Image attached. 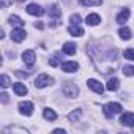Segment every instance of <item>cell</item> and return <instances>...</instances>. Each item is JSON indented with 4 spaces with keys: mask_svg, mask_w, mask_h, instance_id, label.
Returning a JSON list of instances; mask_svg holds the SVG:
<instances>
[{
    "mask_svg": "<svg viewBox=\"0 0 134 134\" xmlns=\"http://www.w3.org/2000/svg\"><path fill=\"white\" fill-rule=\"evenodd\" d=\"M103 110H104V114H106L107 118H112L114 115H117V114L121 112V104L120 103H107L103 107Z\"/></svg>",
    "mask_w": 134,
    "mask_h": 134,
    "instance_id": "6da1fadb",
    "label": "cell"
},
{
    "mask_svg": "<svg viewBox=\"0 0 134 134\" xmlns=\"http://www.w3.org/2000/svg\"><path fill=\"white\" fill-rule=\"evenodd\" d=\"M63 93H65V96H68V98H76L77 93H79V88H77V85L74 82H66L63 85Z\"/></svg>",
    "mask_w": 134,
    "mask_h": 134,
    "instance_id": "7a4b0ae2",
    "label": "cell"
},
{
    "mask_svg": "<svg viewBox=\"0 0 134 134\" xmlns=\"http://www.w3.org/2000/svg\"><path fill=\"white\" fill-rule=\"evenodd\" d=\"M49 84H52V79H51L47 74H40V76L35 79V87H36V88H44V87H47Z\"/></svg>",
    "mask_w": 134,
    "mask_h": 134,
    "instance_id": "3957f363",
    "label": "cell"
},
{
    "mask_svg": "<svg viewBox=\"0 0 134 134\" xmlns=\"http://www.w3.org/2000/svg\"><path fill=\"white\" fill-rule=\"evenodd\" d=\"M25 35H27L25 30L21 29V27H18V29H13V32H11V40L16 41V43H21V41L25 40Z\"/></svg>",
    "mask_w": 134,
    "mask_h": 134,
    "instance_id": "277c9868",
    "label": "cell"
},
{
    "mask_svg": "<svg viewBox=\"0 0 134 134\" xmlns=\"http://www.w3.org/2000/svg\"><path fill=\"white\" fill-rule=\"evenodd\" d=\"M19 112L22 114V115H32L33 114V104L30 103V101H22V103H19Z\"/></svg>",
    "mask_w": 134,
    "mask_h": 134,
    "instance_id": "5b68a950",
    "label": "cell"
},
{
    "mask_svg": "<svg viewBox=\"0 0 134 134\" xmlns=\"http://www.w3.org/2000/svg\"><path fill=\"white\" fill-rule=\"evenodd\" d=\"M87 85H88L93 92H96L98 95H103V92H104V87H103L101 82L96 81V79H88V81H87Z\"/></svg>",
    "mask_w": 134,
    "mask_h": 134,
    "instance_id": "8992f818",
    "label": "cell"
},
{
    "mask_svg": "<svg viewBox=\"0 0 134 134\" xmlns=\"http://www.w3.org/2000/svg\"><path fill=\"white\" fill-rule=\"evenodd\" d=\"M22 60H24L25 65L33 66V65H35V60H36L35 52H33V51H25V52H22Z\"/></svg>",
    "mask_w": 134,
    "mask_h": 134,
    "instance_id": "52a82bcc",
    "label": "cell"
},
{
    "mask_svg": "<svg viewBox=\"0 0 134 134\" xmlns=\"http://www.w3.org/2000/svg\"><path fill=\"white\" fill-rule=\"evenodd\" d=\"M120 123H121L123 126H134V114H132V112L123 114L121 118H120Z\"/></svg>",
    "mask_w": 134,
    "mask_h": 134,
    "instance_id": "ba28073f",
    "label": "cell"
},
{
    "mask_svg": "<svg viewBox=\"0 0 134 134\" xmlns=\"http://www.w3.org/2000/svg\"><path fill=\"white\" fill-rule=\"evenodd\" d=\"M27 13L32 14V16H43V14H44V8H41L40 5L32 3V5L27 7Z\"/></svg>",
    "mask_w": 134,
    "mask_h": 134,
    "instance_id": "9c48e42d",
    "label": "cell"
},
{
    "mask_svg": "<svg viewBox=\"0 0 134 134\" xmlns=\"http://www.w3.org/2000/svg\"><path fill=\"white\" fill-rule=\"evenodd\" d=\"M77 68H79V65H77L76 62H65V63L62 65V70H63L65 73H74Z\"/></svg>",
    "mask_w": 134,
    "mask_h": 134,
    "instance_id": "30bf717a",
    "label": "cell"
},
{
    "mask_svg": "<svg viewBox=\"0 0 134 134\" xmlns=\"http://www.w3.org/2000/svg\"><path fill=\"white\" fill-rule=\"evenodd\" d=\"M60 14H62L60 8H58L57 5H52V7H51V10H49V16H51V21H55V24H58L57 21H58Z\"/></svg>",
    "mask_w": 134,
    "mask_h": 134,
    "instance_id": "8fae6325",
    "label": "cell"
},
{
    "mask_svg": "<svg viewBox=\"0 0 134 134\" xmlns=\"http://www.w3.org/2000/svg\"><path fill=\"white\" fill-rule=\"evenodd\" d=\"M68 32H70L73 36H82V35H84V29L79 27V24H71V25L68 27Z\"/></svg>",
    "mask_w": 134,
    "mask_h": 134,
    "instance_id": "7c38bea8",
    "label": "cell"
},
{
    "mask_svg": "<svg viewBox=\"0 0 134 134\" xmlns=\"http://www.w3.org/2000/svg\"><path fill=\"white\" fill-rule=\"evenodd\" d=\"M13 90H14V93H16L18 96H24V95L27 93V87H25L24 84H21V82H16V84L13 85Z\"/></svg>",
    "mask_w": 134,
    "mask_h": 134,
    "instance_id": "4fadbf2b",
    "label": "cell"
},
{
    "mask_svg": "<svg viewBox=\"0 0 134 134\" xmlns=\"http://www.w3.org/2000/svg\"><path fill=\"white\" fill-rule=\"evenodd\" d=\"M85 22H87L88 25H98V24L101 22V18H99L98 14L92 13V14H88V16L85 18Z\"/></svg>",
    "mask_w": 134,
    "mask_h": 134,
    "instance_id": "5bb4252c",
    "label": "cell"
},
{
    "mask_svg": "<svg viewBox=\"0 0 134 134\" xmlns=\"http://www.w3.org/2000/svg\"><path fill=\"white\" fill-rule=\"evenodd\" d=\"M118 87H120V81H118L117 77L109 79V82H107V85H106V88H107L109 92H115V90H118Z\"/></svg>",
    "mask_w": 134,
    "mask_h": 134,
    "instance_id": "9a60e30c",
    "label": "cell"
},
{
    "mask_svg": "<svg viewBox=\"0 0 134 134\" xmlns=\"http://www.w3.org/2000/svg\"><path fill=\"white\" fill-rule=\"evenodd\" d=\"M129 14H131V11H129V8H125L118 16H117V22L118 24H125L126 21H128V18H129Z\"/></svg>",
    "mask_w": 134,
    "mask_h": 134,
    "instance_id": "2e32d148",
    "label": "cell"
},
{
    "mask_svg": "<svg viewBox=\"0 0 134 134\" xmlns=\"http://www.w3.org/2000/svg\"><path fill=\"white\" fill-rule=\"evenodd\" d=\"M63 52L68 54V55L76 54V44H74V43H65V44H63Z\"/></svg>",
    "mask_w": 134,
    "mask_h": 134,
    "instance_id": "e0dca14e",
    "label": "cell"
},
{
    "mask_svg": "<svg viewBox=\"0 0 134 134\" xmlns=\"http://www.w3.org/2000/svg\"><path fill=\"white\" fill-rule=\"evenodd\" d=\"M118 35H120L121 40H131V30H129L128 27L120 29V30H118Z\"/></svg>",
    "mask_w": 134,
    "mask_h": 134,
    "instance_id": "ac0fdd59",
    "label": "cell"
},
{
    "mask_svg": "<svg viewBox=\"0 0 134 134\" xmlns=\"http://www.w3.org/2000/svg\"><path fill=\"white\" fill-rule=\"evenodd\" d=\"M10 24L11 25H16V27H22L24 25V21L19 16H10Z\"/></svg>",
    "mask_w": 134,
    "mask_h": 134,
    "instance_id": "d6986e66",
    "label": "cell"
},
{
    "mask_svg": "<svg viewBox=\"0 0 134 134\" xmlns=\"http://www.w3.org/2000/svg\"><path fill=\"white\" fill-rule=\"evenodd\" d=\"M43 115H44V118H46V120H55V118H57V114H55L52 109H44Z\"/></svg>",
    "mask_w": 134,
    "mask_h": 134,
    "instance_id": "ffe728a7",
    "label": "cell"
},
{
    "mask_svg": "<svg viewBox=\"0 0 134 134\" xmlns=\"http://www.w3.org/2000/svg\"><path fill=\"white\" fill-rule=\"evenodd\" d=\"M79 2L85 7H95V5H101V0H79Z\"/></svg>",
    "mask_w": 134,
    "mask_h": 134,
    "instance_id": "44dd1931",
    "label": "cell"
},
{
    "mask_svg": "<svg viewBox=\"0 0 134 134\" xmlns=\"http://www.w3.org/2000/svg\"><path fill=\"white\" fill-rule=\"evenodd\" d=\"M79 117H81V109H77V110H73V112L68 115V118H70L71 121H76V120H79Z\"/></svg>",
    "mask_w": 134,
    "mask_h": 134,
    "instance_id": "7402d4cb",
    "label": "cell"
},
{
    "mask_svg": "<svg viewBox=\"0 0 134 134\" xmlns=\"http://www.w3.org/2000/svg\"><path fill=\"white\" fill-rule=\"evenodd\" d=\"M123 57H125L126 60H132V62H134V49H126V51L123 52Z\"/></svg>",
    "mask_w": 134,
    "mask_h": 134,
    "instance_id": "603a6c76",
    "label": "cell"
},
{
    "mask_svg": "<svg viewBox=\"0 0 134 134\" xmlns=\"http://www.w3.org/2000/svg\"><path fill=\"white\" fill-rule=\"evenodd\" d=\"M60 62H62L60 54H55V55L52 57V60H51V66H57V65H60Z\"/></svg>",
    "mask_w": 134,
    "mask_h": 134,
    "instance_id": "cb8c5ba5",
    "label": "cell"
},
{
    "mask_svg": "<svg viewBox=\"0 0 134 134\" xmlns=\"http://www.w3.org/2000/svg\"><path fill=\"white\" fill-rule=\"evenodd\" d=\"M123 74L125 76H134V66H125V68H123Z\"/></svg>",
    "mask_w": 134,
    "mask_h": 134,
    "instance_id": "d4e9b609",
    "label": "cell"
},
{
    "mask_svg": "<svg viewBox=\"0 0 134 134\" xmlns=\"http://www.w3.org/2000/svg\"><path fill=\"white\" fill-rule=\"evenodd\" d=\"M2 87H3V88L10 87V77H8L7 74H2Z\"/></svg>",
    "mask_w": 134,
    "mask_h": 134,
    "instance_id": "484cf974",
    "label": "cell"
},
{
    "mask_svg": "<svg viewBox=\"0 0 134 134\" xmlns=\"http://www.w3.org/2000/svg\"><path fill=\"white\" fill-rule=\"evenodd\" d=\"M70 21H71V24H79V22H81V16H79V14H73V16L70 18Z\"/></svg>",
    "mask_w": 134,
    "mask_h": 134,
    "instance_id": "4316f807",
    "label": "cell"
},
{
    "mask_svg": "<svg viewBox=\"0 0 134 134\" xmlns=\"http://www.w3.org/2000/svg\"><path fill=\"white\" fill-rule=\"evenodd\" d=\"M0 96H2V103H8V95L7 93H2Z\"/></svg>",
    "mask_w": 134,
    "mask_h": 134,
    "instance_id": "83f0119b",
    "label": "cell"
},
{
    "mask_svg": "<svg viewBox=\"0 0 134 134\" xmlns=\"http://www.w3.org/2000/svg\"><path fill=\"white\" fill-rule=\"evenodd\" d=\"M18 2H19V3H24V2H25V0H18Z\"/></svg>",
    "mask_w": 134,
    "mask_h": 134,
    "instance_id": "f1b7e54d",
    "label": "cell"
}]
</instances>
